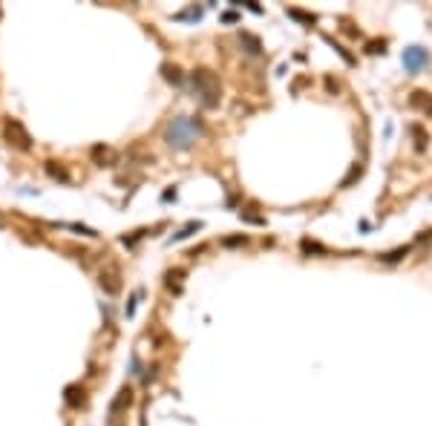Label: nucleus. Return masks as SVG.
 Segmentation results:
<instances>
[{
    "instance_id": "1",
    "label": "nucleus",
    "mask_w": 432,
    "mask_h": 426,
    "mask_svg": "<svg viewBox=\"0 0 432 426\" xmlns=\"http://www.w3.org/2000/svg\"><path fill=\"white\" fill-rule=\"evenodd\" d=\"M202 124L196 118H187V116H179V118H170V124L165 127V141L176 150H187L193 147L202 138Z\"/></svg>"
},
{
    "instance_id": "2",
    "label": "nucleus",
    "mask_w": 432,
    "mask_h": 426,
    "mask_svg": "<svg viewBox=\"0 0 432 426\" xmlns=\"http://www.w3.org/2000/svg\"><path fill=\"white\" fill-rule=\"evenodd\" d=\"M190 84H193V98L205 107V110H214L219 107V98H222V86H219V78L211 69H193L190 75Z\"/></svg>"
},
{
    "instance_id": "3",
    "label": "nucleus",
    "mask_w": 432,
    "mask_h": 426,
    "mask_svg": "<svg viewBox=\"0 0 432 426\" xmlns=\"http://www.w3.org/2000/svg\"><path fill=\"white\" fill-rule=\"evenodd\" d=\"M3 138H6L12 147H17V150H29V147H32V136L26 133V127H23L17 118H9L6 124H3Z\"/></svg>"
},
{
    "instance_id": "4",
    "label": "nucleus",
    "mask_w": 432,
    "mask_h": 426,
    "mask_svg": "<svg viewBox=\"0 0 432 426\" xmlns=\"http://www.w3.org/2000/svg\"><path fill=\"white\" fill-rule=\"evenodd\" d=\"M430 64V55H427V49H421V46H409V49H403V67H406V72H421V69Z\"/></svg>"
},
{
    "instance_id": "5",
    "label": "nucleus",
    "mask_w": 432,
    "mask_h": 426,
    "mask_svg": "<svg viewBox=\"0 0 432 426\" xmlns=\"http://www.w3.org/2000/svg\"><path fill=\"white\" fill-rule=\"evenodd\" d=\"M101 288L107 291V294H121V271H118V265H107V268H101Z\"/></svg>"
},
{
    "instance_id": "6",
    "label": "nucleus",
    "mask_w": 432,
    "mask_h": 426,
    "mask_svg": "<svg viewBox=\"0 0 432 426\" xmlns=\"http://www.w3.org/2000/svg\"><path fill=\"white\" fill-rule=\"evenodd\" d=\"M89 158H92V164H98V167H113L118 161V153L113 147H107V144H95L92 150H89Z\"/></svg>"
},
{
    "instance_id": "7",
    "label": "nucleus",
    "mask_w": 432,
    "mask_h": 426,
    "mask_svg": "<svg viewBox=\"0 0 432 426\" xmlns=\"http://www.w3.org/2000/svg\"><path fill=\"white\" fill-rule=\"evenodd\" d=\"M409 104L415 107V110H424V113H432V95L430 92H424V89H418L409 95Z\"/></svg>"
},
{
    "instance_id": "8",
    "label": "nucleus",
    "mask_w": 432,
    "mask_h": 426,
    "mask_svg": "<svg viewBox=\"0 0 432 426\" xmlns=\"http://www.w3.org/2000/svg\"><path fill=\"white\" fill-rule=\"evenodd\" d=\"M130 403H133V389H127V386H124V389L118 392V397L113 400V406H110V412H113V415H118L121 409H127Z\"/></svg>"
},
{
    "instance_id": "9",
    "label": "nucleus",
    "mask_w": 432,
    "mask_h": 426,
    "mask_svg": "<svg viewBox=\"0 0 432 426\" xmlns=\"http://www.w3.org/2000/svg\"><path fill=\"white\" fill-rule=\"evenodd\" d=\"M239 40L245 43V52H248V55H259V52H262V43H259V38H257V35L239 32Z\"/></svg>"
},
{
    "instance_id": "10",
    "label": "nucleus",
    "mask_w": 432,
    "mask_h": 426,
    "mask_svg": "<svg viewBox=\"0 0 432 426\" xmlns=\"http://www.w3.org/2000/svg\"><path fill=\"white\" fill-rule=\"evenodd\" d=\"M199 228H202V222H190V225H184V228L179 231V233H173V236L167 239V245H173V242H182V239H187L190 233H196Z\"/></svg>"
},
{
    "instance_id": "11",
    "label": "nucleus",
    "mask_w": 432,
    "mask_h": 426,
    "mask_svg": "<svg viewBox=\"0 0 432 426\" xmlns=\"http://www.w3.org/2000/svg\"><path fill=\"white\" fill-rule=\"evenodd\" d=\"M162 75H165L170 84H182V69L173 67V64H162Z\"/></svg>"
},
{
    "instance_id": "12",
    "label": "nucleus",
    "mask_w": 432,
    "mask_h": 426,
    "mask_svg": "<svg viewBox=\"0 0 432 426\" xmlns=\"http://www.w3.org/2000/svg\"><path fill=\"white\" fill-rule=\"evenodd\" d=\"M67 403L69 406H81L84 403V389L81 386H67Z\"/></svg>"
},
{
    "instance_id": "13",
    "label": "nucleus",
    "mask_w": 432,
    "mask_h": 426,
    "mask_svg": "<svg viewBox=\"0 0 432 426\" xmlns=\"http://www.w3.org/2000/svg\"><path fill=\"white\" fill-rule=\"evenodd\" d=\"M182 276H184L182 268H176V271H167V288L182 291Z\"/></svg>"
},
{
    "instance_id": "14",
    "label": "nucleus",
    "mask_w": 432,
    "mask_h": 426,
    "mask_svg": "<svg viewBox=\"0 0 432 426\" xmlns=\"http://www.w3.org/2000/svg\"><path fill=\"white\" fill-rule=\"evenodd\" d=\"M409 133L415 136V147H418V150H424V147H427V141H430V136H427L418 124H412V127H409Z\"/></svg>"
},
{
    "instance_id": "15",
    "label": "nucleus",
    "mask_w": 432,
    "mask_h": 426,
    "mask_svg": "<svg viewBox=\"0 0 432 426\" xmlns=\"http://www.w3.org/2000/svg\"><path fill=\"white\" fill-rule=\"evenodd\" d=\"M46 173H49L52 179H58V182H64V185H67V182H69L67 170H64V167H55V161H46Z\"/></svg>"
},
{
    "instance_id": "16",
    "label": "nucleus",
    "mask_w": 432,
    "mask_h": 426,
    "mask_svg": "<svg viewBox=\"0 0 432 426\" xmlns=\"http://www.w3.org/2000/svg\"><path fill=\"white\" fill-rule=\"evenodd\" d=\"M406 254H409V248H398V251H389V254H383L381 259H383V262H400V259H403Z\"/></svg>"
},
{
    "instance_id": "17",
    "label": "nucleus",
    "mask_w": 432,
    "mask_h": 426,
    "mask_svg": "<svg viewBox=\"0 0 432 426\" xmlns=\"http://www.w3.org/2000/svg\"><path fill=\"white\" fill-rule=\"evenodd\" d=\"M288 17H294V20H300V23H314V15H305V12H300V9H288Z\"/></svg>"
},
{
    "instance_id": "18",
    "label": "nucleus",
    "mask_w": 432,
    "mask_h": 426,
    "mask_svg": "<svg viewBox=\"0 0 432 426\" xmlns=\"http://www.w3.org/2000/svg\"><path fill=\"white\" fill-rule=\"evenodd\" d=\"M360 173H363V167H357V164H354V167L349 170V176H346V179H343L340 185H343V188H349V185L354 182V179H360Z\"/></svg>"
},
{
    "instance_id": "19",
    "label": "nucleus",
    "mask_w": 432,
    "mask_h": 426,
    "mask_svg": "<svg viewBox=\"0 0 432 426\" xmlns=\"http://www.w3.org/2000/svg\"><path fill=\"white\" fill-rule=\"evenodd\" d=\"M187 17H196V20H199L202 9H184V12H179V15H176V20H187Z\"/></svg>"
},
{
    "instance_id": "20",
    "label": "nucleus",
    "mask_w": 432,
    "mask_h": 426,
    "mask_svg": "<svg viewBox=\"0 0 432 426\" xmlns=\"http://www.w3.org/2000/svg\"><path fill=\"white\" fill-rule=\"evenodd\" d=\"M67 228H72V231H78V233H84V236H98L92 228H84V225H67Z\"/></svg>"
},
{
    "instance_id": "21",
    "label": "nucleus",
    "mask_w": 432,
    "mask_h": 426,
    "mask_svg": "<svg viewBox=\"0 0 432 426\" xmlns=\"http://www.w3.org/2000/svg\"><path fill=\"white\" fill-rule=\"evenodd\" d=\"M239 216H242L245 222H254V225H265V219H262V216H251V213H245V210H242Z\"/></svg>"
},
{
    "instance_id": "22",
    "label": "nucleus",
    "mask_w": 432,
    "mask_h": 426,
    "mask_svg": "<svg viewBox=\"0 0 432 426\" xmlns=\"http://www.w3.org/2000/svg\"><path fill=\"white\" fill-rule=\"evenodd\" d=\"M222 245H228V248H233V245H245V236H228Z\"/></svg>"
},
{
    "instance_id": "23",
    "label": "nucleus",
    "mask_w": 432,
    "mask_h": 426,
    "mask_svg": "<svg viewBox=\"0 0 432 426\" xmlns=\"http://www.w3.org/2000/svg\"><path fill=\"white\" fill-rule=\"evenodd\" d=\"M369 52H372V55L383 52V40H381V43H378V40H372V43H369Z\"/></svg>"
},
{
    "instance_id": "24",
    "label": "nucleus",
    "mask_w": 432,
    "mask_h": 426,
    "mask_svg": "<svg viewBox=\"0 0 432 426\" xmlns=\"http://www.w3.org/2000/svg\"><path fill=\"white\" fill-rule=\"evenodd\" d=\"M245 6H248L254 15H259V12H262V6H259V3H245Z\"/></svg>"
},
{
    "instance_id": "25",
    "label": "nucleus",
    "mask_w": 432,
    "mask_h": 426,
    "mask_svg": "<svg viewBox=\"0 0 432 426\" xmlns=\"http://www.w3.org/2000/svg\"><path fill=\"white\" fill-rule=\"evenodd\" d=\"M222 20H225V23H233V20H236V12H225V15H222Z\"/></svg>"
}]
</instances>
